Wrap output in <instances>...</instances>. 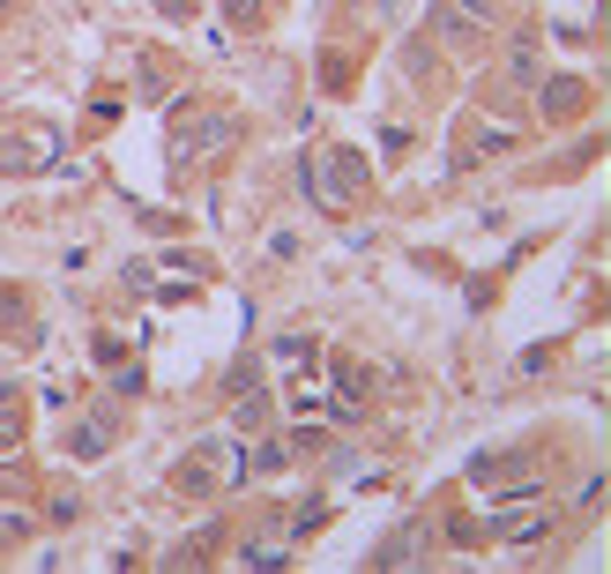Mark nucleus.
Returning a JSON list of instances; mask_svg holds the SVG:
<instances>
[{"mask_svg":"<svg viewBox=\"0 0 611 574\" xmlns=\"http://www.w3.org/2000/svg\"><path fill=\"white\" fill-rule=\"evenodd\" d=\"M105 448H112V418H105V410H90V418L68 425V455H75V463H98Z\"/></svg>","mask_w":611,"mask_h":574,"instance_id":"nucleus-8","label":"nucleus"},{"mask_svg":"<svg viewBox=\"0 0 611 574\" xmlns=\"http://www.w3.org/2000/svg\"><path fill=\"white\" fill-rule=\"evenodd\" d=\"M507 471H522V448H485L477 463H470V477L485 485V477H507Z\"/></svg>","mask_w":611,"mask_h":574,"instance_id":"nucleus-14","label":"nucleus"},{"mask_svg":"<svg viewBox=\"0 0 611 574\" xmlns=\"http://www.w3.org/2000/svg\"><path fill=\"white\" fill-rule=\"evenodd\" d=\"M538 76H544L538 68V38H514L507 46V82L514 90H538Z\"/></svg>","mask_w":611,"mask_h":574,"instance_id":"nucleus-11","label":"nucleus"},{"mask_svg":"<svg viewBox=\"0 0 611 574\" xmlns=\"http://www.w3.org/2000/svg\"><path fill=\"white\" fill-rule=\"evenodd\" d=\"M321 374L336 380L343 403H366L373 396V366H366V358H351V350H328V366H321Z\"/></svg>","mask_w":611,"mask_h":574,"instance_id":"nucleus-7","label":"nucleus"},{"mask_svg":"<svg viewBox=\"0 0 611 574\" xmlns=\"http://www.w3.org/2000/svg\"><path fill=\"white\" fill-rule=\"evenodd\" d=\"M321 523H328V499H306V507L292 515V537H314Z\"/></svg>","mask_w":611,"mask_h":574,"instance_id":"nucleus-19","label":"nucleus"},{"mask_svg":"<svg viewBox=\"0 0 611 574\" xmlns=\"http://www.w3.org/2000/svg\"><path fill=\"white\" fill-rule=\"evenodd\" d=\"M411 530H395V537H381V545H373V567H411Z\"/></svg>","mask_w":611,"mask_h":574,"instance_id":"nucleus-16","label":"nucleus"},{"mask_svg":"<svg viewBox=\"0 0 611 574\" xmlns=\"http://www.w3.org/2000/svg\"><path fill=\"white\" fill-rule=\"evenodd\" d=\"M231 135H239L231 112H209L201 98H179V112H171V172H195L201 157H217Z\"/></svg>","mask_w":611,"mask_h":574,"instance_id":"nucleus-1","label":"nucleus"},{"mask_svg":"<svg viewBox=\"0 0 611 574\" xmlns=\"http://www.w3.org/2000/svg\"><path fill=\"white\" fill-rule=\"evenodd\" d=\"M373 187V165L358 150H343V142H328V150L306 165V195L321 201V209H351V201H366Z\"/></svg>","mask_w":611,"mask_h":574,"instance_id":"nucleus-3","label":"nucleus"},{"mask_svg":"<svg viewBox=\"0 0 611 574\" xmlns=\"http://www.w3.org/2000/svg\"><path fill=\"white\" fill-rule=\"evenodd\" d=\"M239 477H246L239 441H201L195 455H179V471H171V493H187V499H217V493H231Z\"/></svg>","mask_w":611,"mask_h":574,"instance_id":"nucleus-2","label":"nucleus"},{"mask_svg":"<svg viewBox=\"0 0 611 574\" xmlns=\"http://www.w3.org/2000/svg\"><path fill=\"white\" fill-rule=\"evenodd\" d=\"M217 8L231 30H262V16H269V0H217Z\"/></svg>","mask_w":611,"mask_h":574,"instance_id":"nucleus-15","label":"nucleus"},{"mask_svg":"<svg viewBox=\"0 0 611 574\" xmlns=\"http://www.w3.org/2000/svg\"><path fill=\"white\" fill-rule=\"evenodd\" d=\"M23 448V403H0V455Z\"/></svg>","mask_w":611,"mask_h":574,"instance_id":"nucleus-18","label":"nucleus"},{"mask_svg":"<svg viewBox=\"0 0 611 574\" xmlns=\"http://www.w3.org/2000/svg\"><path fill=\"white\" fill-rule=\"evenodd\" d=\"M276 358H284V366H298V358H314V344H306V336H284V344H276Z\"/></svg>","mask_w":611,"mask_h":574,"instance_id":"nucleus-23","label":"nucleus"},{"mask_svg":"<svg viewBox=\"0 0 611 574\" xmlns=\"http://www.w3.org/2000/svg\"><path fill=\"white\" fill-rule=\"evenodd\" d=\"M544 523H552V515L522 499V515H507V507L492 515V537H500V545H530V537H544Z\"/></svg>","mask_w":611,"mask_h":574,"instance_id":"nucleus-9","label":"nucleus"},{"mask_svg":"<svg viewBox=\"0 0 611 574\" xmlns=\"http://www.w3.org/2000/svg\"><path fill=\"white\" fill-rule=\"evenodd\" d=\"M0 16H16V0H0Z\"/></svg>","mask_w":611,"mask_h":574,"instance_id":"nucleus-25","label":"nucleus"},{"mask_svg":"<svg viewBox=\"0 0 611 574\" xmlns=\"http://www.w3.org/2000/svg\"><path fill=\"white\" fill-rule=\"evenodd\" d=\"M292 463V448H276V441H262V448L246 455V477H269V471H284Z\"/></svg>","mask_w":611,"mask_h":574,"instance_id":"nucleus-17","label":"nucleus"},{"mask_svg":"<svg viewBox=\"0 0 611 574\" xmlns=\"http://www.w3.org/2000/svg\"><path fill=\"white\" fill-rule=\"evenodd\" d=\"M507 150H514V127H500V120H477V127H470V150H463V157H447V172L492 165V157H507Z\"/></svg>","mask_w":611,"mask_h":574,"instance_id":"nucleus-5","label":"nucleus"},{"mask_svg":"<svg viewBox=\"0 0 611 574\" xmlns=\"http://www.w3.org/2000/svg\"><path fill=\"white\" fill-rule=\"evenodd\" d=\"M46 165H60V135H52L46 120H38V127H8V135H0V172H8V179L46 172Z\"/></svg>","mask_w":611,"mask_h":574,"instance_id":"nucleus-4","label":"nucleus"},{"mask_svg":"<svg viewBox=\"0 0 611 574\" xmlns=\"http://www.w3.org/2000/svg\"><path fill=\"white\" fill-rule=\"evenodd\" d=\"M447 8H463L470 23H500L507 16V0H447Z\"/></svg>","mask_w":611,"mask_h":574,"instance_id":"nucleus-20","label":"nucleus"},{"mask_svg":"<svg viewBox=\"0 0 611 574\" xmlns=\"http://www.w3.org/2000/svg\"><path fill=\"white\" fill-rule=\"evenodd\" d=\"M239 567H292L276 545H239Z\"/></svg>","mask_w":611,"mask_h":574,"instance_id":"nucleus-21","label":"nucleus"},{"mask_svg":"<svg viewBox=\"0 0 611 574\" xmlns=\"http://www.w3.org/2000/svg\"><path fill=\"white\" fill-rule=\"evenodd\" d=\"M538 90H544V120H552V127H566L589 105V82L582 76H538Z\"/></svg>","mask_w":611,"mask_h":574,"instance_id":"nucleus-6","label":"nucleus"},{"mask_svg":"<svg viewBox=\"0 0 611 574\" xmlns=\"http://www.w3.org/2000/svg\"><path fill=\"white\" fill-rule=\"evenodd\" d=\"M217 545H224V530L209 523V530H195L187 545H171V560H165V567H209V552H217Z\"/></svg>","mask_w":611,"mask_h":574,"instance_id":"nucleus-12","label":"nucleus"},{"mask_svg":"<svg viewBox=\"0 0 611 574\" xmlns=\"http://www.w3.org/2000/svg\"><path fill=\"white\" fill-rule=\"evenodd\" d=\"M276 418V396L254 380V388H239V425H269Z\"/></svg>","mask_w":611,"mask_h":574,"instance_id":"nucleus-13","label":"nucleus"},{"mask_svg":"<svg viewBox=\"0 0 611 574\" xmlns=\"http://www.w3.org/2000/svg\"><path fill=\"white\" fill-rule=\"evenodd\" d=\"M165 8H171V16H187V0H165Z\"/></svg>","mask_w":611,"mask_h":574,"instance_id":"nucleus-24","label":"nucleus"},{"mask_svg":"<svg viewBox=\"0 0 611 574\" xmlns=\"http://www.w3.org/2000/svg\"><path fill=\"white\" fill-rule=\"evenodd\" d=\"M0 336H38V314H30L23 284H0Z\"/></svg>","mask_w":611,"mask_h":574,"instance_id":"nucleus-10","label":"nucleus"},{"mask_svg":"<svg viewBox=\"0 0 611 574\" xmlns=\"http://www.w3.org/2000/svg\"><path fill=\"white\" fill-rule=\"evenodd\" d=\"M112 388H120V396H142L149 374H142V366H120V374H112Z\"/></svg>","mask_w":611,"mask_h":574,"instance_id":"nucleus-22","label":"nucleus"}]
</instances>
